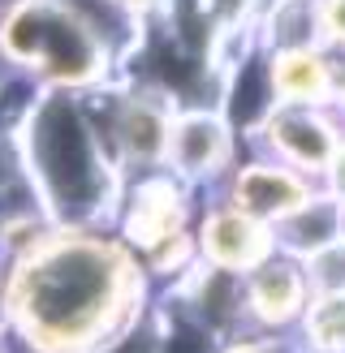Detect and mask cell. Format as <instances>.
Returning <instances> with one entry per match:
<instances>
[{
  "label": "cell",
  "mask_w": 345,
  "mask_h": 353,
  "mask_svg": "<svg viewBox=\"0 0 345 353\" xmlns=\"http://www.w3.org/2000/svg\"><path fill=\"white\" fill-rule=\"evenodd\" d=\"M298 323L315 353H345V293H315Z\"/></svg>",
  "instance_id": "obj_11"
},
{
  "label": "cell",
  "mask_w": 345,
  "mask_h": 353,
  "mask_svg": "<svg viewBox=\"0 0 345 353\" xmlns=\"http://www.w3.org/2000/svg\"><path fill=\"white\" fill-rule=\"evenodd\" d=\"M268 74H272L276 103L333 108V52L328 48L268 52Z\"/></svg>",
  "instance_id": "obj_9"
},
{
  "label": "cell",
  "mask_w": 345,
  "mask_h": 353,
  "mask_svg": "<svg viewBox=\"0 0 345 353\" xmlns=\"http://www.w3.org/2000/svg\"><path fill=\"white\" fill-rule=\"evenodd\" d=\"M345 138V121L333 108H298V103H276L264 117V125L250 134L259 155L293 168L310 185H324L337 151Z\"/></svg>",
  "instance_id": "obj_4"
},
{
  "label": "cell",
  "mask_w": 345,
  "mask_h": 353,
  "mask_svg": "<svg viewBox=\"0 0 345 353\" xmlns=\"http://www.w3.org/2000/svg\"><path fill=\"white\" fill-rule=\"evenodd\" d=\"M233 164H237V134L216 108L190 103V108L172 112L168 151H164L168 176H177L181 185H203L216 181V176H229Z\"/></svg>",
  "instance_id": "obj_5"
},
{
  "label": "cell",
  "mask_w": 345,
  "mask_h": 353,
  "mask_svg": "<svg viewBox=\"0 0 345 353\" xmlns=\"http://www.w3.org/2000/svg\"><path fill=\"white\" fill-rule=\"evenodd\" d=\"M241 302H246V319L259 327H285L298 323L310 302V285L302 276V263L293 254L272 250L259 259L255 268L241 276Z\"/></svg>",
  "instance_id": "obj_8"
},
{
  "label": "cell",
  "mask_w": 345,
  "mask_h": 353,
  "mask_svg": "<svg viewBox=\"0 0 345 353\" xmlns=\"http://www.w3.org/2000/svg\"><path fill=\"white\" fill-rule=\"evenodd\" d=\"M302 263V276L310 285V297L315 293H345V237L315 250L310 259H298Z\"/></svg>",
  "instance_id": "obj_12"
},
{
  "label": "cell",
  "mask_w": 345,
  "mask_h": 353,
  "mask_svg": "<svg viewBox=\"0 0 345 353\" xmlns=\"http://www.w3.org/2000/svg\"><path fill=\"white\" fill-rule=\"evenodd\" d=\"M26 172L39 185L52 220H69V228H86L99 220L121 194V176L91 117L65 91L43 95L34 103V117L26 121Z\"/></svg>",
  "instance_id": "obj_2"
},
{
  "label": "cell",
  "mask_w": 345,
  "mask_h": 353,
  "mask_svg": "<svg viewBox=\"0 0 345 353\" xmlns=\"http://www.w3.org/2000/svg\"><path fill=\"white\" fill-rule=\"evenodd\" d=\"M272 250H276L272 228L250 220V216H241L229 203L207 207L199 228H195V254H199V263H207V268H216V272L246 276L255 263L268 259Z\"/></svg>",
  "instance_id": "obj_7"
},
{
  "label": "cell",
  "mask_w": 345,
  "mask_h": 353,
  "mask_svg": "<svg viewBox=\"0 0 345 353\" xmlns=\"http://www.w3.org/2000/svg\"><path fill=\"white\" fill-rule=\"evenodd\" d=\"M341 237H345V203L337 194H328L324 185L310 190V199L298 211H289L281 224H272V245L293 259H310L315 250Z\"/></svg>",
  "instance_id": "obj_10"
},
{
  "label": "cell",
  "mask_w": 345,
  "mask_h": 353,
  "mask_svg": "<svg viewBox=\"0 0 345 353\" xmlns=\"http://www.w3.org/2000/svg\"><path fill=\"white\" fill-rule=\"evenodd\" d=\"M224 353H272V345L268 341H233Z\"/></svg>",
  "instance_id": "obj_14"
},
{
  "label": "cell",
  "mask_w": 345,
  "mask_h": 353,
  "mask_svg": "<svg viewBox=\"0 0 345 353\" xmlns=\"http://www.w3.org/2000/svg\"><path fill=\"white\" fill-rule=\"evenodd\" d=\"M324 190H328V194H337V199L345 203V138H341V151H337L333 168H328V176H324Z\"/></svg>",
  "instance_id": "obj_13"
},
{
  "label": "cell",
  "mask_w": 345,
  "mask_h": 353,
  "mask_svg": "<svg viewBox=\"0 0 345 353\" xmlns=\"http://www.w3.org/2000/svg\"><path fill=\"white\" fill-rule=\"evenodd\" d=\"M5 61L39 74L52 91H99L112 57L65 0H17L0 17Z\"/></svg>",
  "instance_id": "obj_3"
},
{
  "label": "cell",
  "mask_w": 345,
  "mask_h": 353,
  "mask_svg": "<svg viewBox=\"0 0 345 353\" xmlns=\"http://www.w3.org/2000/svg\"><path fill=\"white\" fill-rule=\"evenodd\" d=\"M310 185L306 176H298L293 168L268 160V155H250V160H237L224 176V203L237 207L241 216H250L259 224H281L289 211H298L310 199Z\"/></svg>",
  "instance_id": "obj_6"
},
{
  "label": "cell",
  "mask_w": 345,
  "mask_h": 353,
  "mask_svg": "<svg viewBox=\"0 0 345 353\" xmlns=\"http://www.w3.org/2000/svg\"><path fill=\"white\" fill-rule=\"evenodd\" d=\"M138 263L121 241L52 228L9 280V314L39 353H95L134 327Z\"/></svg>",
  "instance_id": "obj_1"
}]
</instances>
